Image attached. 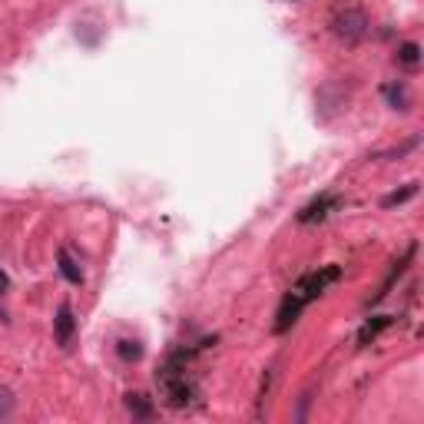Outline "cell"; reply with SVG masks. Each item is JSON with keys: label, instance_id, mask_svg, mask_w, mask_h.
Masks as SVG:
<instances>
[{"label": "cell", "instance_id": "cell-13", "mask_svg": "<svg viewBox=\"0 0 424 424\" xmlns=\"http://www.w3.org/2000/svg\"><path fill=\"white\" fill-rule=\"evenodd\" d=\"M14 391L10 388H0V418H10L14 414Z\"/></svg>", "mask_w": 424, "mask_h": 424}, {"label": "cell", "instance_id": "cell-8", "mask_svg": "<svg viewBox=\"0 0 424 424\" xmlns=\"http://www.w3.org/2000/svg\"><path fill=\"white\" fill-rule=\"evenodd\" d=\"M116 355L123 362H139L143 358V342L139 338H120L116 342Z\"/></svg>", "mask_w": 424, "mask_h": 424}, {"label": "cell", "instance_id": "cell-1", "mask_svg": "<svg viewBox=\"0 0 424 424\" xmlns=\"http://www.w3.org/2000/svg\"><path fill=\"white\" fill-rule=\"evenodd\" d=\"M342 279V265H325V269H315V272L302 275L299 282H295V288H292V295H299L305 305L315 302L318 295H325V288L335 285Z\"/></svg>", "mask_w": 424, "mask_h": 424}, {"label": "cell", "instance_id": "cell-3", "mask_svg": "<svg viewBox=\"0 0 424 424\" xmlns=\"http://www.w3.org/2000/svg\"><path fill=\"white\" fill-rule=\"evenodd\" d=\"M335 206H338V196H335V193H321V196H315L302 212H299V222H302V226H312L318 219H325Z\"/></svg>", "mask_w": 424, "mask_h": 424}, {"label": "cell", "instance_id": "cell-9", "mask_svg": "<svg viewBox=\"0 0 424 424\" xmlns=\"http://www.w3.org/2000/svg\"><path fill=\"white\" fill-rule=\"evenodd\" d=\"M418 196V182H408L405 189H394V193H388V196L381 199V206L385 209H394V206H401V202H408V199Z\"/></svg>", "mask_w": 424, "mask_h": 424}, {"label": "cell", "instance_id": "cell-12", "mask_svg": "<svg viewBox=\"0 0 424 424\" xmlns=\"http://www.w3.org/2000/svg\"><path fill=\"white\" fill-rule=\"evenodd\" d=\"M385 96H388V103L394 109H408V90L401 87V83H391V87H385Z\"/></svg>", "mask_w": 424, "mask_h": 424}, {"label": "cell", "instance_id": "cell-14", "mask_svg": "<svg viewBox=\"0 0 424 424\" xmlns=\"http://www.w3.org/2000/svg\"><path fill=\"white\" fill-rule=\"evenodd\" d=\"M7 285H10V279H7V275L0 272V295H3V292H7Z\"/></svg>", "mask_w": 424, "mask_h": 424}, {"label": "cell", "instance_id": "cell-6", "mask_svg": "<svg viewBox=\"0 0 424 424\" xmlns=\"http://www.w3.org/2000/svg\"><path fill=\"white\" fill-rule=\"evenodd\" d=\"M126 411H130L133 418H139V421H150L152 414H156L152 401L146 398V394H139V391H130V394H126Z\"/></svg>", "mask_w": 424, "mask_h": 424}, {"label": "cell", "instance_id": "cell-10", "mask_svg": "<svg viewBox=\"0 0 424 424\" xmlns=\"http://www.w3.org/2000/svg\"><path fill=\"white\" fill-rule=\"evenodd\" d=\"M388 325H391V315H381V318H375V321L368 318V321H364V328H362V335H358V342H362V345H368V342H371V338H378Z\"/></svg>", "mask_w": 424, "mask_h": 424}, {"label": "cell", "instance_id": "cell-7", "mask_svg": "<svg viewBox=\"0 0 424 424\" xmlns=\"http://www.w3.org/2000/svg\"><path fill=\"white\" fill-rule=\"evenodd\" d=\"M57 262H60V275L70 282V285H83V269L76 265L73 256H70L67 249H60V252H57Z\"/></svg>", "mask_w": 424, "mask_h": 424}, {"label": "cell", "instance_id": "cell-2", "mask_svg": "<svg viewBox=\"0 0 424 424\" xmlns=\"http://www.w3.org/2000/svg\"><path fill=\"white\" fill-rule=\"evenodd\" d=\"M335 37L338 40H345V44H362L364 37H368V17L362 14V10H355V7H348V10H342V14L335 17Z\"/></svg>", "mask_w": 424, "mask_h": 424}, {"label": "cell", "instance_id": "cell-4", "mask_svg": "<svg viewBox=\"0 0 424 424\" xmlns=\"http://www.w3.org/2000/svg\"><path fill=\"white\" fill-rule=\"evenodd\" d=\"M302 308H305L302 299L288 292L285 299H282V305H279V315H275V335L288 332V328H292V325L299 321V315H302Z\"/></svg>", "mask_w": 424, "mask_h": 424}, {"label": "cell", "instance_id": "cell-11", "mask_svg": "<svg viewBox=\"0 0 424 424\" xmlns=\"http://www.w3.org/2000/svg\"><path fill=\"white\" fill-rule=\"evenodd\" d=\"M398 63H401V67H408V70H414V67L421 63V46L414 44V40L401 44L398 46Z\"/></svg>", "mask_w": 424, "mask_h": 424}, {"label": "cell", "instance_id": "cell-5", "mask_svg": "<svg viewBox=\"0 0 424 424\" xmlns=\"http://www.w3.org/2000/svg\"><path fill=\"white\" fill-rule=\"evenodd\" d=\"M53 328H57V342H60L63 348L73 342V332H76V318H73V308L63 302L60 312H57V318H53Z\"/></svg>", "mask_w": 424, "mask_h": 424}]
</instances>
